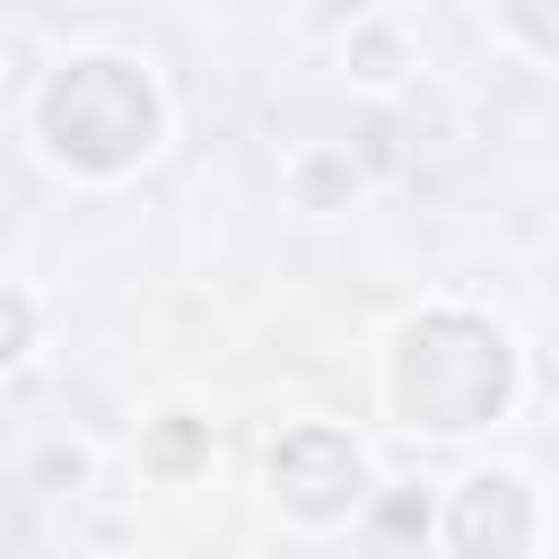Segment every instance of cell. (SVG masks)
Masks as SVG:
<instances>
[{
	"label": "cell",
	"instance_id": "1",
	"mask_svg": "<svg viewBox=\"0 0 559 559\" xmlns=\"http://www.w3.org/2000/svg\"><path fill=\"white\" fill-rule=\"evenodd\" d=\"M393 402L419 419V428H472L507 402V341L472 314H428L411 323L402 341V367H393Z\"/></svg>",
	"mask_w": 559,
	"mask_h": 559
},
{
	"label": "cell",
	"instance_id": "2",
	"mask_svg": "<svg viewBox=\"0 0 559 559\" xmlns=\"http://www.w3.org/2000/svg\"><path fill=\"white\" fill-rule=\"evenodd\" d=\"M44 131H52V148L70 166H131L148 148V131H157V96L122 61H79V70L52 79Z\"/></svg>",
	"mask_w": 559,
	"mask_h": 559
},
{
	"label": "cell",
	"instance_id": "3",
	"mask_svg": "<svg viewBox=\"0 0 559 559\" xmlns=\"http://www.w3.org/2000/svg\"><path fill=\"white\" fill-rule=\"evenodd\" d=\"M271 480H280V498H288L297 515H341V507L358 498V454H349V437H332V428H297V437H280Z\"/></svg>",
	"mask_w": 559,
	"mask_h": 559
},
{
	"label": "cell",
	"instance_id": "4",
	"mask_svg": "<svg viewBox=\"0 0 559 559\" xmlns=\"http://www.w3.org/2000/svg\"><path fill=\"white\" fill-rule=\"evenodd\" d=\"M524 533H533V515H524V489H515V480H472V489H463L454 542H463L472 559H515Z\"/></svg>",
	"mask_w": 559,
	"mask_h": 559
},
{
	"label": "cell",
	"instance_id": "5",
	"mask_svg": "<svg viewBox=\"0 0 559 559\" xmlns=\"http://www.w3.org/2000/svg\"><path fill=\"white\" fill-rule=\"evenodd\" d=\"M26 349V297H0V358Z\"/></svg>",
	"mask_w": 559,
	"mask_h": 559
},
{
	"label": "cell",
	"instance_id": "6",
	"mask_svg": "<svg viewBox=\"0 0 559 559\" xmlns=\"http://www.w3.org/2000/svg\"><path fill=\"white\" fill-rule=\"evenodd\" d=\"M192 445H201V437H192V428H166V437H157V463H166V472H175V463H192Z\"/></svg>",
	"mask_w": 559,
	"mask_h": 559
}]
</instances>
